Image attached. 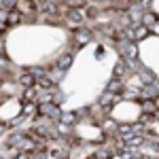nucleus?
Masks as SVG:
<instances>
[{
	"label": "nucleus",
	"mask_w": 159,
	"mask_h": 159,
	"mask_svg": "<svg viewBox=\"0 0 159 159\" xmlns=\"http://www.w3.org/2000/svg\"><path fill=\"white\" fill-rule=\"evenodd\" d=\"M66 19H68V24L70 25H76V28H83V24H85L87 15L83 9H68V13H66Z\"/></svg>",
	"instance_id": "nucleus-1"
},
{
	"label": "nucleus",
	"mask_w": 159,
	"mask_h": 159,
	"mask_svg": "<svg viewBox=\"0 0 159 159\" xmlns=\"http://www.w3.org/2000/svg\"><path fill=\"white\" fill-rule=\"evenodd\" d=\"M36 110L40 112V115H45L47 119H60L61 117L57 104H36Z\"/></svg>",
	"instance_id": "nucleus-2"
},
{
	"label": "nucleus",
	"mask_w": 159,
	"mask_h": 159,
	"mask_svg": "<svg viewBox=\"0 0 159 159\" xmlns=\"http://www.w3.org/2000/svg\"><path fill=\"white\" fill-rule=\"evenodd\" d=\"M15 11H19L25 17L28 13H34V11H36V2H34V0H17Z\"/></svg>",
	"instance_id": "nucleus-3"
},
{
	"label": "nucleus",
	"mask_w": 159,
	"mask_h": 159,
	"mask_svg": "<svg viewBox=\"0 0 159 159\" xmlns=\"http://www.w3.org/2000/svg\"><path fill=\"white\" fill-rule=\"evenodd\" d=\"M36 9H38V11H43V13H49V15H55V13L60 11V7H57L55 2H51V0H38Z\"/></svg>",
	"instance_id": "nucleus-4"
},
{
	"label": "nucleus",
	"mask_w": 159,
	"mask_h": 159,
	"mask_svg": "<svg viewBox=\"0 0 159 159\" xmlns=\"http://www.w3.org/2000/svg\"><path fill=\"white\" fill-rule=\"evenodd\" d=\"M91 40V32L89 30H83V28H79L76 30V34H74V45H79V47H83Z\"/></svg>",
	"instance_id": "nucleus-5"
},
{
	"label": "nucleus",
	"mask_w": 159,
	"mask_h": 159,
	"mask_svg": "<svg viewBox=\"0 0 159 159\" xmlns=\"http://www.w3.org/2000/svg\"><path fill=\"white\" fill-rule=\"evenodd\" d=\"M125 72H129V70H127L125 61H123V60H119V61H117V66H115V70H112V79H117V81H123Z\"/></svg>",
	"instance_id": "nucleus-6"
},
{
	"label": "nucleus",
	"mask_w": 159,
	"mask_h": 159,
	"mask_svg": "<svg viewBox=\"0 0 159 159\" xmlns=\"http://www.w3.org/2000/svg\"><path fill=\"white\" fill-rule=\"evenodd\" d=\"M123 89H125V85H123V81H117V79H112L108 83V93H112V96H121L123 93Z\"/></svg>",
	"instance_id": "nucleus-7"
},
{
	"label": "nucleus",
	"mask_w": 159,
	"mask_h": 159,
	"mask_svg": "<svg viewBox=\"0 0 159 159\" xmlns=\"http://www.w3.org/2000/svg\"><path fill=\"white\" fill-rule=\"evenodd\" d=\"M72 60H74L72 53H64L60 60H57V68H60V70H68V68L72 66Z\"/></svg>",
	"instance_id": "nucleus-8"
},
{
	"label": "nucleus",
	"mask_w": 159,
	"mask_h": 159,
	"mask_svg": "<svg viewBox=\"0 0 159 159\" xmlns=\"http://www.w3.org/2000/svg\"><path fill=\"white\" fill-rule=\"evenodd\" d=\"M19 83H21V87H24V89H28V87H34V85H36V81H34L32 72H24L21 76H19Z\"/></svg>",
	"instance_id": "nucleus-9"
},
{
	"label": "nucleus",
	"mask_w": 159,
	"mask_h": 159,
	"mask_svg": "<svg viewBox=\"0 0 159 159\" xmlns=\"http://www.w3.org/2000/svg\"><path fill=\"white\" fill-rule=\"evenodd\" d=\"M21 19H24V15H21L19 11H15V9H13V11H9L7 24H9V25H17V24H21Z\"/></svg>",
	"instance_id": "nucleus-10"
},
{
	"label": "nucleus",
	"mask_w": 159,
	"mask_h": 159,
	"mask_svg": "<svg viewBox=\"0 0 159 159\" xmlns=\"http://www.w3.org/2000/svg\"><path fill=\"white\" fill-rule=\"evenodd\" d=\"M134 30V40H142V38H147L148 36V28L147 25H136V28H132Z\"/></svg>",
	"instance_id": "nucleus-11"
},
{
	"label": "nucleus",
	"mask_w": 159,
	"mask_h": 159,
	"mask_svg": "<svg viewBox=\"0 0 159 159\" xmlns=\"http://www.w3.org/2000/svg\"><path fill=\"white\" fill-rule=\"evenodd\" d=\"M155 21H159L155 13H151V11H144V13H142V25H147V28H151V25L155 24Z\"/></svg>",
	"instance_id": "nucleus-12"
},
{
	"label": "nucleus",
	"mask_w": 159,
	"mask_h": 159,
	"mask_svg": "<svg viewBox=\"0 0 159 159\" xmlns=\"http://www.w3.org/2000/svg\"><path fill=\"white\" fill-rule=\"evenodd\" d=\"M7 17H9V11L0 7V32H7V28H9V24H7Z\"/></svg>",
	"instance_id": "nucleus-13"
},
{
	"label": "nucleus",
	"mask_w": 159,
	"mask_h": 159,
	"mask_svg": "<svg viewBox=\"0 0 159 159\" xmlns=\"http://www.w3.org/2000/svg\"><path fill=\"white\" fill-rule=\"evenodd\" d=\"M115 100H117V96H112V93H108V91H106V93H104V96L100 98V106L108 108V106H110V102H115Z\"/></svg>",
	"instance_id": "nucleus-14"
},
{
	"label": "nucleus",
	"mask_w": 159,
	"mask_h": 159,
	"mask_svg": "<svg viewBox=\"0 0 159 159\" xmlns=\"http://www.w3.org/2000/svg\"><path fill=\"white\" fill-rule=\"evenodd\" d=\"M157 108H159V104L155 100H144V102H142V110H144V112H153V110H157Z\"/></svg>",
	"instance_id": "nucleus-15"
},
{
	"label": "nucleus",
	"mask_w": 159,
	"mask_h": 159,
	"mask_svg": "<svg viewBox=\"0 0 159 159\" xmlns=\"http://www.w3.org/2000/svg\"><path fill=\"white\" fill-rule=\"evenodd\" d=\"M61 123H66V125H72L76 121V112H61Z\"/></svg>",
	"instance_id": "nucleus-16"
},
{
	"label": "nucleus",
	"mask_w": 159,
	"mask_h": 159,
	"mask_svg": "<svg viewBox=\"0 0 159 159\" xmlns=\"http://www.w3.org/2000/svg\"><path fill=\"white\" fill-rule=\"evenodd\" d=\"M36 98V87H28V89H24V100L28 102V100H34Z\"/></svg>",
	"instance_id": "nucleus-17"
},
{
	"label": "nucleus",
	"mask_w": 159,
	"mask_h": 159,
	"mask_svg": "<svg viewBox=\"0 0 159 159\" xmlns=\"http://www.w3.org/2000/svg\"><path fill=\"white\" fill-rule=\"evenodd\" d=\"M17 7V0H2V9H7V11H13Z\"/></svg>",
	"instance_id": "nucleus-18"
},
{
	"label": "nucleus",
	"mask_w": 159,
	"mask_h": 159,
	"mask_svg": "<svg viewBox=\"0 0 159 159\" xmlns=\"http://www.w3.org/2000/svg\"><path fill=\"white\" fill-rule=\"evenodd\" d=\"M148 32H155V34H159V21H155V24L148 28Z\"/></svg>",
	"instance_id": "nucleus-19"
},
{
	"label": "nucleus",
	"mask_w": 159,
	"mask_h": 159,
	"mask_svg": "<svg viewBox=\"0 0 159 159\" xmlns=\"http://www.w3.org/2000/svg\"><path fill=\"white\" fill-rule=\"evenodd\" d=\"M15 159H30V153H21V151H19V153L15 155Z\"/></svg>",
	"instance_id": "nucleus-20"
},
{
	"label": "nucleus",
	"mask_w": 159,
	"mask_h": 159,
	"mask_svg": "<svg viewBox=\"0 0 159 159\" xmlns=\"http://www.w3.org/2000/svg\"><path fill=\"white\" fill-rule=\"evenodd\" d=\"M87 159H96V157H93V155H91V157H87Z\"/></svg>",
	"instance_id": "nucleus-21"
},
{
	"label": "nucleus",
	"mask_w": 159,
	"mask_h": 159,
	"mask_svg": "<svg viewBox=\"0 0 159 159\" xmlns=\"http://www.w3.org/2000/svg\"><path fill=\"white\" fill-rule=\"evenodd\" d=\"M127 159H129V157H127Z\"/></svg>",
	"instance_id": "nucleus-22"
}]
</instances>
